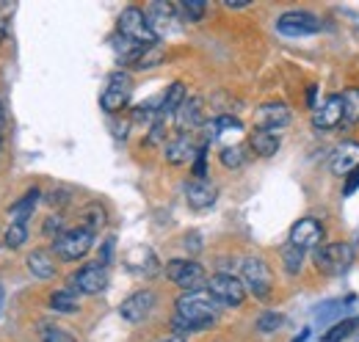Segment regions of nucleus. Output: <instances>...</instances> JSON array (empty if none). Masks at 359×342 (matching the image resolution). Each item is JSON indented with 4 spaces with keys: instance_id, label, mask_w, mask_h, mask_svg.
<instances>
[{
    "instance_id": "7ed1b4c3",
    "label": "nucleus",
    "mask_w": 359,
    "mask_h": 342,
    "mask_svg": "<svg viewBox=\"0 0 359 342\" xmlns=\"http://www.w3.org/2000/svg\"><path fill=\"white\" fill-rule=\"evenodd\" d=\"M313 259H315V268H318L320 273H326V276H340V273L348 271V265H351V259H354V252H351L348 243L334 240V243H323L320 249H315Z\"/></svg>"
},
{
    "instance_id": "f704fd0d",
    "label": "nucleus",
    "mask_w": 359,
    "mask_h": 342,
    "mask_svg": "<svg viewBox=\"0 0 359 342\" xmlns=\"http://www.w3.org/2000/svg\"><path fill=\"white\" fill-rule=\"evenodd\" d=\"M208 177V144H202L196 160H194V179H205Z\"/></svg>"
},
{
    "instance_id": "2f4dec72",
    "label": "nucleus",
    "mask_w": 359,
    "mask_h": 342,
    "mask_svg": "<svg viewBox=\"0 0 359 342\" xmlns=\"http://www.w3.org/2000/svg\"><path fill=\"white\" fill-rule=\"evenodd\" d=\"M42 342H78L67 329H61V326H50V323H42Z\"/></svg>"
},
{
    "instance_id": "0eeeda50",
    "label": "nucleus",
    "mask_w": 359,
    "mask_h": 342,
    "mask_svg": "<svg viewBox=\"0 0 359 342\" xmlns=\"http://www.w3.org/2000/svg\"><path fill=\"white\" fill-rule=\"evenodd\" d=\"M166 276L169 282H175L177 287H182V293L191 290H205L208 287V273L196 259H172L166 265Z\"/></svg>"
},
{
    "instance_id": "58836bf2",
    "label": "nucleus",
    "mask_w": 359,
    "mask_h": 342,
    "mask_svg": "<svg viewBox=\"0 0 359 342\" xmlns=\"http://www.w3.org/2000/svg\"><path fill=\"white\" fill-rule=\"evenodd\" d=\"M315 94H318V86H310V91H307V102H310L313 111H315Z\"/></svg>"
},
{
    "instance_id": "f8f14e48",
    "label": "nucleus",
    "mask_w": 359,
    "mask_h": 342,
    "mask_svg": "<svg viewBox=\"0 0 359 342\" xmlns=\"http://www.w3.org/2000/svg\"><path fill=\"white\" fill-rule=\"evenodd\" d=\"M313 130L318 132H329V130L346 125V114H343V97L340 94H332L323 100V105H318L313 111Z\"/></svg>"
},
{
    "instance_id": "6ab92c4d",
    "label": "nucleus",
    "mask_w": 359,
    "mask_h": 342,
    "mask_svg": "<svg viewBox=\"0 0 359 342\" xmlns=\"http://www.w3.org/2000/svg\"><path fill=\"white\" fill-rule=\"evenodd\" d=\"M216 199H219V188L208 179H191L185 185V202L194 210H208L216 205Z\"/></svg>"
},
{
    "instance_id": "412c9836",
    "label": "nucleus",
    "mask_w": 359,
    "mask_h": 342,
    "mask_svg": "<svg viewBox=\"0 0 359 342\" xmlns=\"http://www.w3.org/2000/svg\"><path fill=\"white\" fill-rule=\"evenodd\" d=\"M125 262H128V268L133 273H141V276L158 273V259L152 254V249H147V246H135L133 252L125 256Z\"/></svg>"
},
{
    "instance_id": "2eb2a0df",
    "label": "nucleus",
    "mask_w": 359,
    "mask_h": 342,
    "mask_svg": "<svg viewBox=\"0 0 359 342\" xmlns=\"http://www.w3.org/2000/svg\"><path fill=\"white\" fill-rule=\"evenodd\" d=\"M287 125H290V105L287 102L273 100V102H266V105H260L255 111V128L279 132V130L287 128Z\"/></svg>"
},
{
    "instance_id": "37998d69",
    "label": "nucleus",
    "mask_w": 359,
    "mask_h": 342,
    "mask_svg": "<svg viewBox=\"0 0 359 342\" xmlns=\"http://www.w3.org/2000/svg\"><path fill=\"white\" fill-rule=\"evenodd\" d=\"M0 309H3V290H0Z\"/></svg>"
},
{
    "instance_id": "ddd939ff",
    "label": "nucleus",
    "mask_w": 359,
    "mask_h": 342,
    "mask_svg": "<svg viewBox=\"0 0 359 342\" xmlns=\"http://www.w3.org/2000/svg\"><path fill=\"white\" fill-rule=\"evenodd\" d=\"M287 243L299 246L302 252H315L323 246V226L320 221L315 218H302L290 226V235H287Z\"/></svg>"
},
{
    "instance_id": "473e14b6",
    "label": "nucleus",
    "mask_w": 359,
    "mask_h": 342,
    "mask_svg": "<svg viewBox=\"0 0 359 342\" xmlns=\"http://www.w3.org/2000/svg\"><path fill=\"white\" fill-rule=\"evenodd\" d=\"M205 8H208L205 0H182V3H180V11H182L191 22H199L202 14H205Z\"/></svg>"
},
{
    "instance_id": "f03ea898",
    "label": "nucleus",
    "mask_w": 359,
    "mask_h": 342,
    "mask_svg": "<svg viewBox=\"0 0 359 342\" xmlns=\"http://www.w3.org/2000/svg\"><path fill=\"white\" fill-rule=\"evenodd\" d=\"M116 34L130 39L135 44H144V47H155L161 42L155 36V31L149 28V20H147V11H141L138 6H128L122 14H119V22H116Z\"/></svg>"
},
{
    "instance_id": "c756f323",
    "label": "nucleus",
    "mask_w": 359,
    "mask_h": 342,
    "mask_svg": "<svg viewBox=\"0 0 359 342\" xmlns=\"http://www.w3.org/2000/svg\"><path fill=\"white\" fill-rule=\"evenodd\" d=\"M219 160L224 163L226 169H241V166L246 163V146H241V144H235V146H224V149H222V155H219Z\"/></svg>"
},
{
    "instance_id": "393cba45",
    "label": "nucleus",
    "mask_w": 359,
    "mask_h": 342,
    "mask_svg": "<svg viewBox=\"0 0 359 342\" xmlns=\"http://www.w3.org/2000/svg\"><path fill=\"white\" fill-rule=\"evenodd\" d=\"M50 309H53V312H61V315H72V312H78V309H81L78 293H72L69 287L55 290V293L50 296Z\"/></svg>"
},
{
    "instance_id": "9b49d317",
    "label": "nucleus",
    "mask_w": 359,
    "mask_h": 342,
    "mask_svg": "<svg viewBox=\"0 0 359 342\" xmlns=\"http://www.w3.org/2000/svg\"><path fill=\"white\" fill-rule=\"evenodd\" d=\"M276 31L282 36H313L320 31V20L310 11H287L276 20Z\"/></svg>"
},
{
    "instance_id": "a211bd4d",
    "label": "nucleus",
    "mask_w": 359,
    "mask_h": 342,
    "mask_svg": "<svg viewBox=\"0 0 359 342\" xmlns=\"http://www.w3.org/2000/svg\"><path fill=\"white\" fill-rule=\"evenodd\" d=\"M199 149H202V146H196V144H194V135H188V132H180L177 138H172V141L166 144V149H163V158H166V163H172V166H182V163H191V160H196Z\"/></svg>"
},
{
    "instance_id": "7c9ffc66",
    "label": "nucleus",
    "mask_w": 359,
    "mask_h": 342,
    "mask_svg": "<svg viewBox=\"0 0 359 342\" xmlns=\"http://www.w3.org/2000/svg\"><path fill=\"white\" fill-rule=\"evenodd\" d=\"M25 240H28V224H8L6 235H3L6 249H20Z\"/></svg>"
},
{
    "instance_id": "bb28decb",
    "label": "nucleus",
    "mask_w": 359,
    "mask_h": 342,
    "mask_svg": "<svg viewBox=\"0 0 359 342\" xmlns=\"http://www.w3.org/2000/svg\"><path fill=\"white\" fill-rule=\"evenodd\" d=\"M340 97H343V114H346V125H359V86L346 88Z\"/></svg>"
},
{
    "instance_id": "9d476101",
    "label": "nucleus",
    "mask_w": 359,
    "mask_h": 342,
    "mask_svg": "<svg viewBox=\"0 0 359 342\" xmlns=\"http://www.w3.org/2000/svg\"><path fill=\"white\" fill-rule=\"evenodd\" d=\"M147 20H149V28L155 31L158 39L180 31V11L169 0H155L152 6H147Z\"/></svg>"
},
{
    "instance_id": "4be33fe9",
    "label": "nucleus",
    "mask_w": 359,
    "mask_h": 342,
    "mask_svg": "<svg viewBox=\"0 0 359 342\" xmlns=\"http://www.w3.org/2000/svg\"><path fill=\"white\" fill-rule=\"evenodd\" d=\"M28 271L36 276V279H53L55 276V259H53V252L47 249H36L28 254Z\"/></svg>"
},
{
    "instance_id": "5701e85b",
    "label": "nucleus",
    "mask_w": 359,
    "mask_h": 342,
    "mask_svg": "<svg viewBox=\"0 0 359 342\" xmlns=\"http://www.w3.org/2000/svg\"><path fill=\"white\" fill-rule=\"evenodd\" d=\"M39 188H31L20 202H14L11 207H8V218H11V224H28V218L34 213V207H36V202H39Z\"/></svg>"
},
{
    "instance_id": "423d86ee",
    "label": "nucleus",
    "mask_w": 359,
    "mask_h": 342,
    "mask_svg": "<svg viewBox=\"0 0 359 342\" xmlns=\"http://www.w3.org/2000/svg\"><path fill=\"white\" fill-rule=\"evenodd\" d=\"M94 246V232L83 229V226H75V229H67L58 240H53V254L64 262H75V259H83Z\"/></svg>"
},
{
    "instance_id": "a878e982",
    "label": "nucleus",
    "mask_w": 359,
    "mask_h": 342,
    "mask_svg": "<svg viewBox=\"0 0 359 342\" xmlns=\"http://www.w3.org/2000/svg\"><path fill=\"white\" fill-rule=\"evenodd\" d=\"M304 254H307V252H302V249L293 246V243H285V246H282V265H285V271H287L290 276L302 273V268H304Z\"/></svg>"
},
{
    "instance_id": "aec40b11",
    "label": "nucleus",
    "mask_w": 359,
    "mask_h": 342,
    "mask_svg": "<svg viewBox=\"0 0 359 342\" xmlns=\"http://www.w3.org/2000/svg\"><path fill=\"white\" fill-rule=\"evenodd\" d=\"M279 144H282V138H279V132H273V130L255 128L249 132V146H252V152H255L257 158H273L276 149H279Z\"/></svg>"
},
{
    "instance_id": "e433bc0d",
    "label": "nucleus",
    "mask_w": 359,
    "mask_h": 342,
    "mask_svg": "<svg viewBox=\"0 0 359 342\" xmlns=\"http://www.w3.org/2000/svg\"><path fill=\"white\" fill-rule=\"evenodd\" d=\"M357 188H359V169H354L351 174H348V182L343 185V196H351Z\"/></svg>"
},
{
    "instance_id": "c85d7f7f",
    "label": "nucleus",
    "mask_w": 359,
    "mask_h": 342,
    "mask_svg": "<svg viewBox=\"0 0 359 342\" xmlns=\"http://www.w3.org/2000/svg\"><path fill=\"white\" fill-rule=\"evenodd\" d=\"M81 226L83 229H89V232H94L97 235V229H102L105 226V210H102V205H89L83 213H81Z\"/></svg>"
},
{
    "instance_id": "6e6552de",
    "label": "nucleus",
    "mask_w": 359,
    "mask_h": 342,
    "mask_svg": "<svg viewBox=\"0 0 359 342\" xmlns=\"http://www.w3.org/2000/svg\"><path fill=\"white\" fill-rule=\"evenodd\" d=\"M208 290H210V296L219 301L222 306H229V309L241 306L246 301V293H249L243 279H238L232 273H213L208 279Z\"/></svg>"
},
{
    "instance_id": "79ce46f5",
    "label": "nucleus",
    "mask_w": 359,
    "mask_h": 342,
    "mask_svg": "<svg viewBox=\"0 0 359 342\" xmlns=\"http://www.w3.org/2000/svg\"><path fill=\"white\" fill-rule=\"evenodd\" d=\"M163 342H185L182 337H169V340H163Z\"/></svg>"
},
{
    "instance_id": "f3484780",
    "label": "nucleus",
    "mask_w": 359,
    "mask_h": 342,
    "mask_svg": "<svg viewBox=\"0 0 359 342\" xmlns=\"http://www.w3.org/2000/svg\"><path fill=\"white\" fill-rule=\"evenodd\" d=\"M329 169L334 177H348L354 169H359V144L357 141H343L334 146Z\"/></svg>"
},
{
    "instance_id": "a19ab883",
    "label": "nucleus",
    "mask_w": 359,
    "mask_h": 342,
    "mask_svg": "<svg viewBox=\"0 0 359 342\" xmlns=\"http://www.w3.org/2000/svg\"><path fill=\"white\" fill-rule=\"evenodd\" d=\"M6 122V111H3V102H0V125Z\"/></svg>"
},
{
    "instance_id": "ea45409f",
    "label": "nucleus",
    "mask_w": 359,
    "mask_h": 342,
    "mask_svg": "<svg viewBox=\"0 0 359 342\" xmlns=\"http://www.w3.org/2000/svg\"><path fill=\"white\" fill-rule=\"evenodd\" d=\"M6 34H8V25H6V20H3V17H0V42H3V39H6Z\"/></svg>"
},
{
    "instance_id": "4c0bfd02",
    "label": "nucleus",
    "mask_w": 359,
    "mask_h": 342,
    "mask_svg": "<svg viewBox=\"0 0 359 342\" xmlns=\"http://www.w3.org/2000/svg\"><path fill=\"white\" fill-rule=\"evenodd\" d=\"M252 0H224V6L226 8H246Z\"/></svg>"
},
{
    "instance_id": "39448f33",
    "label": "nucleus",
    "mask_w": 359,
    "mask_h": 342,
    "mask_svg": "<svg viewBox=\"0 0 359 342\" xmlns=\"http://www.w3.org/2000/svg\"><path fill=\"white\" fill-rule=\"evenodd\" d=\"M241 273H243L246 290H249L255 299H260V301L271 299V293H273V273H271L269 262H266L263 256H249V259H243Z\"/></svg>"
},
{
    "instance_id": "c9c22d12",
    "label": "nucleus",
    "mask_w": 359,
    "mask_h": 342,
    "mask_svg": "<svg viewBox=\"0 0 359 342\" xmlns=\"http://www.w3.org/2000/svg\"><path fill=\"white\" fill-rule=\"evenodd\" d=\"M45 232L47 235H53V240H58V238L67 232V229H64V221H61V218H55V215H53V218H47Z\"/></svg>"
},
{
    "instance_id": "1a4fd4ad",
    "label": "nucleus",
    "mask_w": 359,
    "mask_h": 342,
    "mask_svg": "<svg viewBox=\"0 0 359 342\" xmlns=\"http://www.w3.org/2000/svg\"><path fill=\"white\" fill-rule=\"evenodd\" d=\"M67 287L78 296H97L108 287V268L102 262H89V265H83L81 271H75L69 276Z\"/></svg>"
},
{
    "instance_id": "4468645a",
    "label": "nucleus",
    "mask_w": 359,
    "mask_h": 342,
    "mask_svg": "<svg viewBox=\"0 0 359 342\" xmlns=\"http://www.w3.org/2000/svg\"><path fill=\"white\" fill-rule=\"evenodd\" d=\"M155 303H158V299H155L152 290H138V293L128 296V299L119 303V315L128 323H141V320H147L152 315Z\"/></svg>"
},
{
    "instance_id": "b1692460",
    "label": "nucleus",
    "mask_w": 359,
    "mask_h": 342,
    "mask_svg": "<svg viewBox=\"0 0 359 342\" xmlns=\"http://www.w3.org/2000/svg\"><path fill=\"white\" fill-rule=\"evenodd\" d=\"M182 102H185V86L177 81V83H172L166 88V94H163V100H161V105H158V119L166 122V116H175Z\"/></svg>"
},
{
    "instance_id": "20e7f679",
    "label": "nucleus",
    "mask_w": 359,
    "mask_h": 342,
    "mask_svg": "<svg viewBox=\"0 0 359 342\" xmlns=\"http://www.w3.org/2000/svg\"><path fill=\"white\" fill-rule=\"evenodd\" d=\"M130 94H133V78L130 72L125 69H116L108 75V83L100 94V108L105 114H119L128 102H130Z\"/></svg>"
},
{
    "instance_id": "72a5a7b5",
    "label": "nucleus",
    "mask_w": 359,
    "mask_h": 342,
    "mask_svg": "<svg viewBox=\"0 0 359 342\" xmlns=\"http://www.w3.org/2000/svg\"><path fill=\"white\" fill-rule=\"evenodd\" d=\"M279 326H282V315H276V312H266V315L257 320V331H263V334L276 331Z\"/></svg>"
},
{
    "instance_id": "f257e3e1",
    "label": "nucleus",
    "mask_w": 359,
    "mask_h": 342,
    "mask_svg": "<svg viewBox=\"0 0 359 342\" xmlns=\"http://www.w3.org/2000/svg\"><path fill=\"white\" fill-rule=\"evenodd\" d=\"M219 301L210 296V290H191V293H182L175 301V317H172V331L177 337L185 334H196L208 326L216 323L219 317Z\"/></svg>"
},
{
    "instance_id": "c03bdc74",
    "label": "nucleus",
    "mask_w": 359,
    "mask_h": 342,
    "mask_svg": "<svg viewBox=\"0 0 359 342\" xmlns=\"http://www.w3.org/2000/svg\"><path fill=\"white\" fill-rule=\"evenodd\" d=\"M357 342H359V334H357Z\"/></svg>"
},
{
    "instance_id": "dca6fc26",
    "label": "nucleus",
    "mask_w": 359,
    "mask_h": 342,
    "mask_svg": "<svg viewBox=\"0 0 359 342\" xmlns=\"http://www.w3.org/2000/svg\"><path fill=\"white\" fill-rule=\"evenodd\" d=\"M175 125H177L180 132H194V130H199L205 125V100L202 97H185V102L177 108V114H175Z\"/></svg>"
},
{
    "instance_id": "cd10ccee",
    "label": "nucleus",
    "mask_w": 359,
    "mask_h": 342,
    "mask_svg": "<svg viewBox=\"0 0 359 342\" xmlns=\"http://www.w3.org/2000/svg\"><path fill=\"white\" fill-rule=\"evenodd\" d=\"M359 329V317H348V320H340L337 326H332L326 334H323V342H343L346 337H351Z\"/></svg>"
}]
</instances>
